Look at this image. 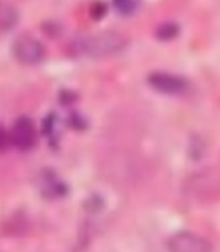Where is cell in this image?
<instances>
[{"label": "cell", "instance_id": "5", "mask_svg": "<svg viewBox=\"0 0 220 252\" xmlns=\"http://www.w3.org/2000/svg\"><path fill=\"white\" fill-rule=\"evenodd\" d=\"M148 84L156 92L163 95H180L187 91L188 83L186 79L174 73L154 72L148 76Z\"/></svg>", "mask_w": 220, "mask_h": 252}, {"label": "cell", "instance_id": "8", "mask_svg": "<svg viewBox=\"0 0 220 252\" xmlns=\"http://www.w3.org/2000/svg\"><path fill=\"white\" fill-rule=\"evenodd\" d=\"M41 192L48 197L63 196L65 193V187L64 184L60 183L56 178L50 176V178H44V180H43V184H41Z\"/></svg>", "mask_w": 220, "mask_h": 252}, {"label": "cell", "instance_id": "10", "mask_svg": "<svg viewBox=\"0 0 220 252\" xmlns=\"http://www.w3.org/2000/svg\"><path fill=\"white\" fill-rule=\"evenodd\" d=\"M179 33V26L176 23L160 24L156 30V37L160 40H171Z\"/></svg>", "mask_w": 220, "mask_h": 252}, {"label": "cell", "instance_id": "9", "mask_svg": "<svg viewBox=\"0 0 220 252\" xmlns=\"http://www.w3.org/2000/svg\"><path fill=\"white\" fill-rule=\"evenodd\" d=\"M116 11L122 15H131L136 12V9L140 7L142 0H112Z\"/></svg>", "mask_w": 220, "mask_h": 252}, {"label": "cell", "instance_id": "11", "mask_svg": "<svg viewBox=\"0 0 220 252\" xmlns=\"http://www.w3.org/2000/svg\"><path fill=\"white\" fill-rule=\"evenodd\" d=\"M11 144V138L9 133L4 129V127L0 126V152H4Z\"/></svg>", "mask_w": 220, "mask_h": 252}, {"label": "cell", "instance_id": "4", "mask_svg": "<svg viewBox=\"0 0 220 252\" xmlns=\"http://www.w3.org/2000/svg\"><path fill=\"white\" fill-rule=\"evenodd\" d=\"M14 55L15 58L26 65H33L40 63L44 58V47L36 37L23 36L18 37L14 43Z\"/></svg>", "mask_w": 220, "mask_h": 252}, {"label": "cell", "instance_id": "6", "mask_svg": "<svg viewBox=\"0 0 220 252\" xmlns=\"http://www.w3.org/2000/svg\"><path fill=\"white\" fill-rule=\"evenodd\" d=\"M9 138H11V144H14L22 151H27L30 148H32L36 142V131H35L32 120L24 116L19 118L12 126Z\"/></svg>", "mask_w": 220, "mask_h": 252}, {"label": "cell", "instance_id": "3", "mask_svg": "<svg viewBox=\"0 0 220 252\" xmlns=\"http://www.w3.org/2000/svg\"><path fill=\"white\" fill-rule=\"evenodd\" d=\"M167 248L170 252H212V244L191 231H179L168 239Z\"/></svg>", "mask_w": 220, "mask_h": 252}, {"label": "cell", "instance_id": "2", "mask_svg": "<svg viewBox=\"0 0 220 252\" xmlns=\"http://www.w3.org/2000/svg\"><path fill=\"white\" fill-rule=\"evenodd\" d=\"M186 193L199 203H211L220 197V174L211 170L191 175L186 182Z\"/></svg>", "mask_w": 220, "mask_h": 252}, {"label": "cell", "instance_id": "7", "mask_svg": "<svg viewBox=\"0 0 220 252\" xmlns=\"http://www.w3.org/2000/svg\"><path fill=\"white\" fill-rule=\"evenodd\" d=\"M19 22V12L9 1L0 0V31H9Z\"/></svg>", "mask_w": 220, "mask_h": 252}, {"label": "cell", "instance_id": "1", "mask_svg": "<svg viewBox=\"0 0 220 252\" xmlns=\"http://www.w3.org/2000/svg\"><path fill=\"white\" fill-rule=\"evenodd\" d=\"M127 46V39L115 31L87 35L73 41L69 50L75 56H90V58H106L118 54Z\"/></svg>", "mask_w": 220, "mask_h": 252}]
</instances>
